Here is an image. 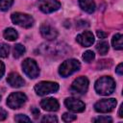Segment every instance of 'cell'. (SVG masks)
<instances>
[{
    "instance_id": "obj_1",
    "label": "cell",
    "mask_w": 123,
    "mask_h": 123,
    "mask_svg": "<svg viewBox=\"0 0 123 123\" xmlns=\"http://www.w3.org/2000/svg\"><path fill=\"white\" fill-rule=\"evenodd\" d=\"M37 51L41 55L50 57H63L67 55L70 49L63 42H46L42 43Z\"/></svg>"
},
{
    "instance_id": "obj_2",
    "label": "cell",
    "mask_w": 123,
    "mask_h": 123,
    "mask_svg": "<svg viewBox=\"0 0 123 123\" xmlns=\"http://www.w3.org/2000/svg\"><path fill=\"white\" fill-rule=\"evenodd\" d=\"M115 89V82L110 76H104L99 78L95 82V90L100 95H110Z\"/></svg>"
},
{
    "instance_id": "obj_3",
    "label": "cell",
    "mask_w": 123,
    "mask_h": 123,
    "mask_svg": "<svg viewBox=\"0 0 123 123\" xmlns=\"http://www.w3.org/2000/svg\"><path fill=\"white\" fill-rule=\"evenodd\" d=\"M81 67V64L79 61L75 59H69L64 61L59 67V74L62 77H67L74 72L78 71Z\"/></svg>"
},
{
    "instance_id": "obj_4",
    "label": "cell",
    "mask_w": 123,
    "mask_h": 123,
    "mask_svg": "<svg viewBox=\"0 0 123 123\" xmlns=\"http://www.w3.org/2000/svg\"><path fill=\"white\" fill-rule=\"evenodd\" d=\"M59 90V85L54 82L43 81L35 86V91L39 96H44L49 93H54Z\"/></svg>"
},
{
    "instance_id": "obj_5",
    "label": "cell",
    "mask_w": 123,
    "mask_h": 123,
    "mask_svg": "<svg viewBox=\"0 0 123 123\" xmlns=\"http://www.w3.org/2000/svg\"><path fill=\"white\" fill-rule=\"evenodd\" d=\"M12 21L23 28H30L34 24V18L27 14V13H22V12H13L11 15Z\"/></svg>"
},
{
    "instance_id": "obj_6",
    "label": "cell",
    "mask_w": 123,
    "mask_h": 123,
    "mask_svg": "<svg viewBox=\"0 0 123 123\" xmlns=\"http://www.w3.org/2000/svg\"><path fill=\"white\" fill-rule=\"evenodd\" d=\"M22 69L24 73L31 79H35L39 74V68L37 63L33 59H26L22 62Z\"/></svg>"
},
{
    "instance_id": "obj_7",
    "label": "cell",
    "mask_w": 123,
    "mask_h": 123,
    "mask_svg": "<svg viewBox=\"0 0 123 123\" xmlns=\"http://www.w3.org/2000/svg\"><path fill=\"white\" fill-rule=\"evenodd\" d=\"M87 88H88L87 78L85 76H81L73 81L70 90L72 93H75V94H84L86 92Z\"/></svg>"
},
{
    "instance_id": "obj_8",
    "label": "cell",
    "mask_w": 123,
    "mask_h": 123,
    "mask_svg": "<svg viewBox=\"0 0 123 123\" xmlns=\"http://www.w3.org/2000/svg\"><path fill=\"white\" fill-rule=\"evenodd\" d=\"M27 100V96L22 92H12L7 99V105L11 109H19Z\"/></svg>"
},
{
    "instance_id": "obj_9",
    "label": "cell",
    "mask_w": 123,
    "mask_h": 123,
    "mask_svg": "<svg viewBox=\"0 0 123 123\" xmlns=\"http://www.w3.org/2000/svg\"><path fill=\"white\" fill-rule=\"evenodd\" d=\"M116 106V100L113 98H110V99H102L100 101H98L97 103H95L94 105V109L97 112H110L111 111H113V109Z\"/></svg>"
},
{
    "instance_id": "obj_10",
    "label": "cell",
    "mask_w": 123,
    "mask_h": 123,
    "mask_svg": "<svg viewBox=\"0 0 123 123\" xmlns=\"http://www.w3.org/2000/svg\"><path fill=\"white\" fill-rule=\"evenodd\" d=\"M38 8L44 13H51L61 8V3L58 0H40Z\"/></svg>"
},
{
    "instance_id": "obj_11",
    "label": "cell",
    "mask_w": 123,
    "mask_h": 123,
    "mask_svg": "<svg viewBox=\"0 0 123 123\" xmlns=\"http://www.w3.org/2000/svg\"><path fill=\"white\" fill-rule=\"evenodd\" d=\"M64 105L66 106V108L68 110H70L71 111H74V112H82L85 111V108H86V105L83 101L73 98V97L66 98L64 100Z\"/></svg>"
},
{
    "instance_id": "obj_12",
    "label": "cell",
    "mask_w": 123,
    "mask_h": 123,
    "mask_svg": "<svg viewBox=\"0 0 123 123\" xmlns=\"http://www.w3.org/2000/svg\"><path fill=\"white\" fill-rule=\"evenodd\" d=\"M76 40L82 46L88 47V46H91L93 44V42H94V36H93V34L91 32L85 31V32H83V33H81L80 35L77 36Z\"/></svg>"
},
{
    "instance_id": "obj_13",
    "label": "cell",
    "mask_w": 123,
    "mask_h": 123,
    "mask_svg": "<svg viewBox=\"0 0 123 123\" xmlns=\"http://www.w3.org/2000/svg\"><path fill=\"white\" fill-rule=\"evenodd\" d=\"M39 30H40L41 36L47 40H54L58 37V31L54 27L48 24H42Z\"/></svg>"
},
{
    "instance_id": "obj_14",
    "label": "cell",
    "mask_w": 123,
    "mask_h": 123,
    "mask_svg": "<svg viewBox=\"0 0 123 123\" xmlns=\"http://www.w3.org/2000/svg\"><path fill=\"white\" fill-rule=\"evenodd\" d=\"M40 107L48 111H56L59 110L60 105L57 99L55 98H45L40 102Z\"/></svg>"
},
{
    "instance_id": "obj_15",
    "label": "cell",
    "mask_w": 123,
    "mask_h": 123,
    "mask_svg": "<svg viewBox=\"0 0 123 123\" xmlns=\"http://www.w3.org/2000/svg\"><path fill=\"white\" fill-rule=\"evenodd\" d=\"M7 82L8 84L12 86V87H20L22 86H24L25 82L23 80V78L16 72H12L8 75L7 78Z\"/></svg>"
},
{
    "instance_id": "obj_16",
    "label": "cell",
    "mask_w": 123,
    "mask_h": 123,
    "mask_svg": "<svg viewBox=\"0 0 123 123\" xmlns=\"http://www.w3.org/2000/svg\"><path fill=\"white\" fill-rule=\"evenodd\" d=\"M79 5L83 11L92 13L95 11V3L93 0H79Z\"/></svg>"
},
{
    "instance_id": "obj_17",
    "label": "cell",
    "mask_w": 123,
    "mask_h": 123,
    "mask_svg": "<svg viewBox=\"0 0 123 123\" xmlns=\"http://www.w3.org/2000/svg\"><path fill=\"white\" fill-rule=\"evenodd\" d=\"M4 37L7 39V40H10V41H13L17 38L18 37V34L17 32L12 29V28H7L5 31H4Z\"/></svg>"
},
{
    "instance_id": "obj_18",
    "label": "cell",
    "mask_w": 123,
    "mask_h": 123,
    "mask_svg": "<svg viewBox=\"0 0 123 123\" xmlns=\"http://www.w3.org/2000/svg\"><path fill=\"white\" fill-rule=\"evenodd\" d=\"M112 46L116 50H122L123 48V43H122V35L121 34H115L112 37L111 40Z\"/></svg>"
},
{
    "instance_id": "obj_19",
    "label": "cell",
    "mask_w": 123,
    "mask_h": 123,
    "mask_svg": "<svg viewBox=\"0 0 123 123\" xmlns=\"http://www.w3.org/2000/svg\"><path fill=\"white\" fill-rule=\"evenodd\" d=\"M96 50L100 55H106L109 51V43L107 41H100L96 45Z\"/></svg>"
},
{
    "instance_id": "obj_20",
    "label": "cell",
    "mask_w": 123,
    "mask_h": 123,
    "mask_svg": "<svg viewBox=\"0 0 123 123\" xmlns=\"http://www.w3.org/2000/svg\"><path fill=\"white\" fill-rule=\"evenodd\" d=\"M24 53H25V47L22 44L17 43L14 45V47H13V57L14 58H16V59L20 58Z\"/></svg>"
},
{
    "instance_id": "obj_21",
    "label": "cell",
    "mask_w": 123,
    "mask_h": 123,
    "mask_svg": "<svg viewBox=\"0 0 123 123\" xmlns=\"http://www.w3.org/2000/svg\"><path fill=\"white\" fill-rule=\"evenodd\" d=\"M10 53V46L6 43H0V58H7Z\"/></svg>"
},
{
    "instance_id": "obj_22",
    "label": "cell",
    "mask_w": 123,
    "mask_h": 123,
    "mask_svg": "<svg viewBox=\"0 0 123 123\" xmlns=\"http://www.w3.org/2000/svg\"><path fill=\"white\" fill-rule=\"evenodd\" d=\"M111 64H112V61L111 60H101L97 63V68H99V69H106V68L111 67Z\"/></svg>"
},
{
    "instance_id": "obj_23",
    "label": "cell",
    "mask_w": 123,
    "mask_h": 123,
    "mask_svg": "<svg viewBox=\"0 0 123 123\" xmlns=\"http://www.w3.org/2000/svg\"><path fill=\"white\" fill-rule=\"evenodd\" d=\"M12 4L13 0H0V11H8Z\"/></svg>"
},
{
    "instance_id": "obj_24",
    "label": "cell",
    "mask_w": 123,
    "mask_h": 123,
    "mask_svg": "<svg viewBox=\"0 0 123 123\" xmlns=\"http://www.w3.org/2000/svg\"><path fill=\"white\" fill-rule=\"evenodd\" d=\"M94 58H95V54L90 50H87L83 54V60L86 62H90L91 61L94 60Z\"/></svg>"
},
{
    "instance_id": "obj_25",
    "label": "cell",
    "mask_w": 123,
    "mask_h": 123,
    "mask_svg": "<svg viewBox=\"0 0 123 123\" xmlns=\"http://www.w3.org/2000/svg\"><path fill=\"white\" fill-rule=\"evenodd\" d=\"M62 120H63L64 122H71V121L76 120L77 116L74 115V114H72V113H69V112H64V113L62 114Z\"/></svg>"
},
{
    "instance_id": "obj_26",
    "label": "cell",
    "mask_w": 123,
    "mask_h": 123,
    "mask_svg": "<svg viewBox=\"0 0 123 123\" xmlns=\"http://www.w3.org/2000/svg\"><path fill=\"white\" fill-rule=\"evenodd\" d=\"M14 120L16 122H31V119L28 116L24 115V114H17V115H15Z\"/></svg>"
},
{
    "instance_id": "obj_27",
    "label": "cell",
    "mask_w": 123,
    "mask_h": 123,
    "mask_svg": "<svg viewBox=\"0 0 123 123\" xmlns=\"http://www.w3.org/2000/svg\"><path fill=\"white\" fill-rule=\"evenodd\" d=\"M92 121H94V122H112V119L109 116H99L97 118H93Z\"/></svg>"
},
{
    "instance_id": "obj_28",
    "label": "cell",
    "mask_w": 123,
    "mask_h": 123,
    "mask_svg": "<svg viewBox=\"0 0 123 123\" xmlns=\"http://www.w3.org/2000/svg\"><path fill=\"white\" fill-rule=\"evenodd\" d=\"M41 122H58V119L54 115H45L41 119Z\"/></svg>"
},
{
    "instance_id": "obj_29",
    "label": "cell",
    "mask_w": 123,
    "mask_h": 123,
    "mask_svg": "<svg viewBox=\"0 0 123 123\" xmlns=\"http://www.w3.org/2000/svg\"><path fill=\"white\" fill-rule=\"evenodd\" d=\"M31 111H32V113H33L35 118H37L38 116V114H39V110L37 108H36V107H32L31 108Z\"/></svg>"
},
{
    "instance_id": "obj_30",
    "label": "cell",
    "mask_w": 123,
    "mask_h": 123,
    "mask_svg": "<svg viewBox=\"0 0 123 123\" xmlns=\"http://www.w3.org/2000/svg\"><path fill=\"white\" fill-rule=\"evenodd\" d=\"M7 115H8V114H7V111H6L5 110H3L2 108H0V121L6 119Z\"/></svg>"
},
{
    "instance_id": "obj_31",
    "label": "cell",
    "mask_w": 123,
    "mask_h": 123,
    "mask_svg": "<svg viewBox=\"0 0 123 123\" xmlns=\"http://www.w3.org/2000/svg\"><path fill=\"white\" fill-rule=\"evenodd\" d=\"M122 68H123L122 63H119V64L117 65V67L115 68V72H116L118 75H120V76L123 74V69H122Z\"/></svg>"
},
{
    "instance_id": "obj_32",
    "label": "cell",
    "mask_w": 123,
    "mask_h": 123,
    "mask_svg": "<svg viewBox=\"0 0 123 123\" xmlns=\"http://www.w3.org/2000/svg\"><path fill=\"white\" fill-rule=\"evenodd\" d=\"M107 36H108L107 33H105V32H103V31H97V37H98L99 38H105Z\"/></svg>"
},
{
    "instance_id": "obj_33",
    "label": "cell",
    "mask_w": 123,
    "mask_h": 123,
    "mask_svg": "<svg viewBox=\"0 0 123 123\" xmlns=\"http://www.w3.org/2000/svg\"><path fill=\"white\" fill-rule=\"evenodd\" d=\"M4 73H5V65H4V63L2 62H0V79L2 78Z\"/></svg>"
},
{
    "instance_id": "obj_34",
    "label": "cell",
    "mask_w": 123,
    "mask_h": 123,
    "mask_svg": "<svg viewBox=\"0 0 123 123\" xmlns=\"http://www.w3.org/2000/svg\"><path fill=\"white\" fill-rule=\"evenodd\" d=\"M122 110H123V105H121L120 106V108H119V111H118V116L119 117H123V114H122Z\"/></svg>"
},
{
    "instance_id": "obj_35",
    "label": "cell",
    "mask_w": 123,
    "mask_h": 123,
    "mask_svg": "<svg viewBox=\"0 0 123 123\" xmlns=\"http://www.w3.org/2000/svg\"><path fill=\"white\" fill-rule=\"evenodd\" d=\"M0 100H1V95H0Z\"/></svg>"
}]
</instances>
